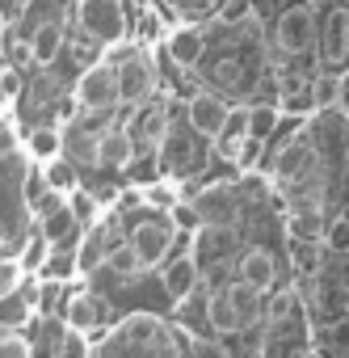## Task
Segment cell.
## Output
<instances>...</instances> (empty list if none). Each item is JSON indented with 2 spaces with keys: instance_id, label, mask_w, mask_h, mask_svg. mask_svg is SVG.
Segmentation results:
<instances>
[{
  "instance_id": "obj_39",
  "label": "cell",
  "mask_w": 349,
  "mask_h": 358,
  "mask_svg": "<svg viewBox=\"0 0 349 358\" xmlns=\"http://www.w3.org/2000/svg\"><path fill=\"white\" fill-rule=\"evenodd\" d=\"M17 278H22V266L17 262H0V291L17 287Z\"/></svg>"
},
{
  "instance_id": "obj_26",
  "label": "cell",
  "mask_w": 349,
  "mask_h": 358,
  "mask_svg": "<svg viewBox=\"0 0 349 358\" xmlns=\"http://www.w3.org/2000/svg\"><path fill=\"white\" fill-rule=\"evenodd\" d=\"M30 316H34V308H30V299L17 287L0 291V329H26Z\"/></svg>"
},
{
  "instance_id": "obj_16",
  "label": "cell",
  "mask_w": 349,
  "mask_h": 358,
  "mask_svg": "<svg viewBox=\"0 0 349 358\" xmlns=\"http://www.w3.org/2000/svg\"><path fill=\"white\" fill-rule=\"evenodd\" d=\"M64 324L68 329H80V333H97L101 329V299L89 295V291H68L64 295Z\"/></svg>"
},
{
  "instance_id": "obj_2",
  "label": "cell",
  "mask_w": 349,
  "mask_h": 358,
  "mask_svg": "<svg viewBox=\"0 0 349 358\" xmlns=\"http://www.w3.org/2000/svg\"><path fill=\"white\" fill-rule=\"evenodd\" d=\"M72 17H76L80 34L97 47H118L131 30L122 0H72Z\"/></svg>"
},
{
  "instance_id": "obj_20",
  "label": "cell",
  "mask_w": 349,
  "mask_h": 358,
  "mask_svg": "<svg viewBox=\"0 0 349 358\" xmlns=\"http://www.w3.org/2000/svg\"><path fill=\"white\" fill-rule=\"evenodd\" d=\"M131 160H135V139L126 135V127L97 135V164L101 169H131Z\"/></svg>"
},
{
  "instance_id": "obj_24",
  "label": "cell",
  "mask_w": 349,
  "mask_h": 358,
  "mask_svg": "<svg viewBox=\"0 0 349 358\" xmlns=\"http://www.w3.org/2000/svg\"><path fill=\"white\" fill-rule=\"evenodd\" d=\"M274 291V287H269ZM299 308H303V295L299 291H274L269 299L261 295V320H265V329L269 324H282V320H290V316H299Z\"/></svg>"
},
{
  "instance_id": "obj_30",
  "label": "cell",
  "mask_w": 349,
  "mask_h": 358,
  "mask_svg": "<svg viewBox=\"0 0 349 358\" xmlns=\"http://www.w3.org/2000/svg\"><path fill=\"white\" fill-rule=\"evenodd\" d=\"M30 152H34L38 160L64 152V131H59V127H38V131H30Z\"/></svg>"
},
{
  "instance_id": "obj_38",
  "label": "cell",
  "mask_w": 349,
  "mask_h": 358,
  "mask_svg": "<svg viewBox=\"0 0 349 358\" xmlns=\"http://www.w3.org/2000/svg\"><path fill=\"white\" fill-rule=\"evenodd\" d=\"M43 190H47V182H43V169H26V203H30V207L43 199Z\"/></svg>"
},
{
  "instance_id": "obj_19",
  "label": "cell",
  "mask_w": 349,
  "mask_h": 358,
  "mask_svg": "<svg viewBox=\"0 0 349 358\" xmlns=\"http://www.w3.org/2000/svg\"><path fill=\"white\" fill-rule=\"evenodd\" d=\"M38 232L51 241V245H64V249H72L76 241H80V220H76V211H72V203L64 199L55 211H47V215H38Z\"/></svg>"
},
{
  "instance_id": "obj_13",
  "label": "cell",
  "mask_w": 349,
  "mask_h": 358,
  "mask_svg": "<svg viewBox=\"0 0 349 358\" xmlns=\"http://www.w3.org/2000/svg\"><path fill=\"white\" fill-rule=\"evenodd\" d=\"M30 64H38V68H47V64H55L59 59V51H64V43H68V30H64V17H47V22H38L34 30H30Z\"/></svg>"
},
{
  "instance_id": "obj_1",
  "label": "cell",
  "mask_w": 349,
  "mask_h": 358,
  "mask_svg": "<svg viewBox=\"0 0 349 358\" xmlns=\"http://www.w3.org/2000/svg\"><path fill=\"white\" fill-rule=\"evenodd\" d=\"M101 354H118V350H156V354H177L181 341H177V329L164 324L160 316L151 312H131L114 324L110 337L97 341Z\"/></svg>"
},
{
  "instance_id": "obj_29",
  "label": "cell",
  "mask_w": 349,
  "mask_h": 358,
  "mask_svg": "<svg viewBox=\"0 0 349 358\" xmlns=\"http://www.w3.org/2000/svg\"><path fill=\"white\" fill-rule=\"evenodd\" d=\"M105 266H110V274H118V278H135V274H143V266H139V257H135V249L122 241H114L110 245V253H105Z\"/></svg>"
},
{
  "instance_id": "obj_32",
  "label": "cell",
  "mask_w": 349,
  "mask_h": 358,
  "mask_svg": "<svg viewBox=\"0 0 349 358\" xmlns=\"http://www.w3.org/2000/svg\"><path fill=\"white\" fill-rule=\"evenodd\" d=\"M34 341L22 329H0V358H30Z\"/></svg>"
},
{
  "instance_id": "obj_21",
  "label": "cell",
  "mask_w": 349,
  "mask_h": 358,
  "mask_svg": "<svg viewBox=\"0 0 349 358\" xmlns=\"http://www.w3.org/2000/svg\"><path fill=\"white\" fill-rule=\"evenodd\" d=\"M223 295H228V303H232L240 329H261V295H265V291H257V287H248L244 278H236L232 287H223Z\"/></svg>"
},
{
  "instance_id": "obj_18",
  "label": "cell",
  "mask_w": 349,
  "mask_h": 358,
  "mask_svg": "<svg viewBox=\"0 0 349 358\" xmlns=\"http://www.w3.org/2000/svg\"><path fill=\"white\" fill-rule=\"evenodd\" d=\"M278 114H307V110H315V101H311V76H303V72H282L278 76Z\"/></svg>"
},
{
  "instance_id": "obj_3",
  "label": "cell",
  "mask_w": 349,
  "mask_h": 358,
  "mask_svg": "<svg viewBox=\"0 0 349 358\" xmlns=\"http://www.w3.org/2000/svg\"><path fill=\"white\" fill-rule=\"evenodd\" d=\"M114 85H118V106H139L147 97H156L160 89V76H156V64L151 55L135 43V47H122L114 55Z\"/></svg>"
},
{
  "instance_id": "obj_35",
  "label": "cell",
  "mask_w": 349,
  "mask_h": 358,
  "mask_svg": "<svg viewBox=\"0 0 349 358\" xmlns=\"http://www.w3.org/2000/svg\"><path fill=\"white\" fill-rule=\"evenodd\" d=\"M68 148L76 160H97V135H68Z\"/></svg>"
},
{
  "instance_id": "obj_8",
  "label": "cell",
  "mask_w": 349,
  "mask_h": 358,
  "mask_svg": "<svg viewBox=\"0 0 349 358\" xmlns=\"http://www.w3.org/2000/svg\"><path fill=\"white\" fill-rule=\"evenodd\" d=\"M76 106L84 114H110L118 106V85H114V64H89L84 76L76 80Z\"/></svg>"
},
{
  "instance_id": "obj_40",
  "label": "cell",
  "mask_w": 349,
  "mask_h": 358,
  "mask_svg": "<svg viewBox=\"0 0 349 358\" xmlns=\"http://www.w3.org/2000/svg\"><path fill=\"white\" fill-rule=\"evenodd\" d=\"M5 236H9V228H5V224H0V249H5Z\"/></svg>"
},
{
  "instance_id": "obj_12",
  "label": "cell",
  "mask_w": 349,
  "mask_h": 358,
  "mask_svg": "<svg viewBox=\"0 0 349 358\" xmlns=\"http://www.w3.org/2000/svg\"><path fill=\"white\" fill-rule=\"evenodd\" d=\"M160 278H164V295L172 299V303H181L190 291H198V278H202V270H198V262L190 257V253H177V257H164L160 266Z\"/></svg>"
},
{
  "instance_id": "obj_41",
  "label": "cell",
  "mask_w": 349,
  "mask_h": 358,
  "mask_svg": "<svg viewBox=\"0 0 349 358\" xmlns=\"http://www.w3.org/2000/svg\"><path fill=\"white\" fill-rule=\"evenodd\" d=\"M0 34H5V13H0Z\"/></svg>"
},
{
  "instance_id": "obj_31",
  "label": "cell",
  "mask_w": 349,
  "mask_h": 358,
  "mask_svg": "<svg viewBox=\"0 0 349 358\" xmlns=\"http://www.w3.org/2000/svg\"><path fill=\"white\" fill-rule=\"evenodd\" d=\"M47 253H51V241L38 232V236H30L26 241V249H22V257H17V266H22V274H38V266L47 262Z\"/></svg>"
},
{
  "instance_id": "obj_14",
  "label": "cell",
  "mask_w": 349,
  "mask_h": 358,
  "mask_svg": "<svg viewBox=\"0 0 349 358\" xmlns=\"http://www.w3.org/2000/svg\"><path fill=\"white\" fill-rule=\"evenodd\" d=\"M198 220L202 224H236L240 220V190L236 186H215L198 194Z\"/></svg>"
},
{
  "instance_id": "obj_11",
  "label": "cell",
  "mask_w": 349,
  "mask_h": 358,
  "mask_svg": "<svg viewBox=\"0 0 349 358\" xmlns=\"http://www.w3.org/2000/svg\"><path fill=\"white\" fill-rule=\"evenodd\" d=\"M164 55L172 68H198V59L207 55V30L202 26H177L164 34Z\"/></svg>"
},
{
  "instance_id": "obj_22",
  "label": "cell",
  "mask_w": 349,
  "mask_h": 358,
  "mask_svg": "<svg viewBox=\"0 0 349 358\" xmlns=\"http://www.w3.org/2000/svg\"><path fill=\"white\" fill-rule=\"evenodd\" d=\"M43 182H47L51 190L68 194V190H76V186H80V169H76V160H72V156L55 152V156H47V160H43Z\"/></svg>"
},
{
  "instance_id": "obj_9",
  "label": "cell",
  "mask_w": 349,
  "mask_h": 358,
  "mask_svg": "<svg viewBox=\"0 0 349 358\" xmlns=\"http://www.w3.org/2000/svg\"><path fill=\"white\" fill-rule=\"evenodd\" d=\"M126 245L135 249V257H139L143 270H156V266L168 257V249H172V232H168V224H160V220H139V224L131 228Z\"/></svg>"
},
{
  "instance_id": "obj_5",
  "label": "cell",
  "mask_w": 349,
  "mask_h": 358,
  "mask_svg": "<svg viewBox=\"0 0 349 358\" xmlns=\"http://www.w3.org/2000/svg\"><path fill=\"white\" fill-rule=\"evenodd\" d=\"M315 22H320V9L315 5H295L278 17L274 26V47L286 55V59H303L307 51H315Z\"/></svg>"
},
{
  "instance_id": "obj_15",
  "label": "cell",
  "mask_w": 349,
  "mask_h": 358,
  "mask_svg": "<svg viewBox=\"0 0 349 358\" xmlns=\"http://www.w3.org/2000/svg\"><path fill=\"white\" fill-rule=\"evenodd\" d=\"M114 241H118L114 224H110V220H93V224H89V232H84V241H80V249H76V270L84 274V270L101 266Z\"/></svg>"
},
{
  "instance_id": "obj_34",
  "label": "cell",
  "mask_w": 349,
  "mask_h": 358,
  "mask_svg": "<svg viewBox=\"0 0 349 358\" xmlns=\"http://www.w3.org/2000/svg\"><path fill=\"white\" fill-rule=\"evenodd\" d=\"M248 17H253V0H228L219 9V26H240Z\"/></svg>"
},
{
  "instance_id": "obj_33",
  "label": "cell",
  "mask_w": 349,
  "mask_h": 358,
  "mask_svg": "<svg viewBox=\"0 0 349 358\" xmlns=\"http://www.w3.org/2000/svg\"><path fill=\"white\" fill-rule=\"evenodd\" d=\"M168 215H172V228H181V232H194V228L202 224V220H198V207H194V203H181V199H172Z\"/></svg>"
},
{
  "instance_id": "obj_42",
  "label": "cell",
  "mask_w": 349,
  "mask_h": 358,
  "mask_svg": "<svg viewBox=\"0 0 349 358\" xmlns=\"http://www.w3.org/2000/svg\"><path fill=\"white\" fill-rule=\"evenodd\" d=\"M135 5H147V0H135Z\"/></svg>"
},
{
  "instance_id": "obj_28",
  "label": "cell",
  "mask_w": 349,
  "mask_h": 358,
  "mask_svg": "<svg viewBox=\"0 0 349 358\" xmlns=\"http://www.w3.org/2000/svg\"><path fill=\"white\" fill-rule=\"evenodd\" d=\"M38 274H43V278H55V282L72 278V274H76V253L64 249V245H51V253H47V262L38 266Z\"/></svg>"
},
{
  "instance_id": "obj_27",
  "label": "cell",
  "mask_w": 349,
  "mask_h": 358,
  "mask_svg": "<svg viewBox=\"0 0 349 358\" xmlns=\"http://www.w3.org/2000/svg\"><path fill=\"white\" fill-rule=\"evenodd\" d=\"M278 106L274 101H265V106H248V135L257 139V143H265L274 131H278Z\"/></svg>"
},
{
  "instance_id": "obj_7",
  "label": "cell",
  "mask_w": 349,
  "mask_h": 358,
  "mask_svg": "<svg viewBox=\"0 0 349 358\" xmlns=\"http://www.w3.org/2000/svg\"><path fill=\"white\" fill-rule=\"evenodd\" d=\"M315 47L324 68H345V47H349V22H345V0H328V9L315 22Z\"/></svg>"
},
{
  "instance_id": "obj_17",
  "label": "cell",
  "mask_w": 349,
  "mask_h": 358,
  "mask_svg": "<svg viewBox=\"0 0 349 358\" xmlns=\"http://www.w3.org/2000/svg\"><path fill=\"white\" fill-rule=\"evenodd\" d=\"M236 270H240V278H244L248 287H257V291L278 287V262H274L269 249H244V253L236 257Z\"/></svg>"
},
{
  "instance_id": "obj_25",
  "label": "cell",
  "mask_w": 349,
  "mask_h": 358,
  "mask_svg": "<svg viewBox=\"0 0 349 358\" xmlns=\"http://www.w3.org/2000/svg\"><path fill=\"white\" fill-rule=\"evenodd\" d=\"M207 329L219 337V333H236L240 329V320H236V312H232V303H228V295H223V287H215L211 295H207Z\"/></svg>"
},
{
  "instance_id": "obj_6",
  "label": "cell",
  "mask_w": 349,
  "mask_h": 358,
  "mask_svg": "<svg viewBox=\"0 0 349 358\" xmlns=\"http://www.w3.org/2000/svg\"><path fill=\"white\" fill-rule=\"evenodd\" d=\"M236 245H240L236 224H198L190 257L198 262V270H223L236 257Z\"/></svg>"
},
{
  "instance_id": "obj_23",
  "label": "cell",
  "mask_w": 349,
  "mask_h": 358,
  "mask_svg": "<svg viewBox=\"0 0 349 358\" xmlns=\"http://www.w3.org/2000/svg\"><path fill=\"white\" fill-rule=\"evenodd\" d=\"M311 101L315 110L345 106V68H324L320 76H311Z\"/></svg>"
},
{
  "instance_id": "obj_37",
  "label": "cell",
  "mask_w": 349,
  "mask_h": 358,
  "mask_svg": "<svg viewBox=\"0 0 349 358\" xmlns=\"http://www.w3.org/2000/svg\"><path fill=\"white\" fill-rule=\"evenodd\" d=\"M17 97V72L9 64H0V106H9Z\"/></svg>"
},
{
  "instance_id": "obj_36",
  "label": "cell",
  "mask_w": 349,
  "mask_h": 358,
  "mask_svg": "<svg viewBox=\"0 0 349 358\" xmlns=\"http://www.w3.org/2000/svg\"><path fill=\"white\" fill-rule=\"evenodd\" d=\"M172 199H177V194H172L168 186H143L139 190V203H151V207H164V211L172 207Z\"/></svg>"
},
{
  "instance_id": "obj_10",
  "label": "cell",
  "mask_w": 349,
  "mask_h": 358,
  "mask_svg": "<svg viewBox=\"0 0 349 358\" xmlns=\"http://www.w3.org/2000/svg\"><path fill=\"white\" fill-rule=\"evenodd\" d=\"M228 101L215 93V89H198V93H190V101H186V122L211 143L215 135H219V127H223V118H228Z\"/></svg>"
},
{
  "instance_id": "obj_4",
  "label": "cell",
  "mask_w": 349,
  "mask_h": 358,
  "mask_svg": "<svg viewBox=\"0 0 349 358\" xmlns=\"http://www.w3.org/2000/svg\"><path fill=\"white\" fill-rule=\"evenodd\" d=\"M198 139H202V135H198L194 127L168 122L164 135L156 139V143H160V169L172 173V177H190V173L202 164V156H207V148H202Z\"/></svg>"
}]
</instances>
